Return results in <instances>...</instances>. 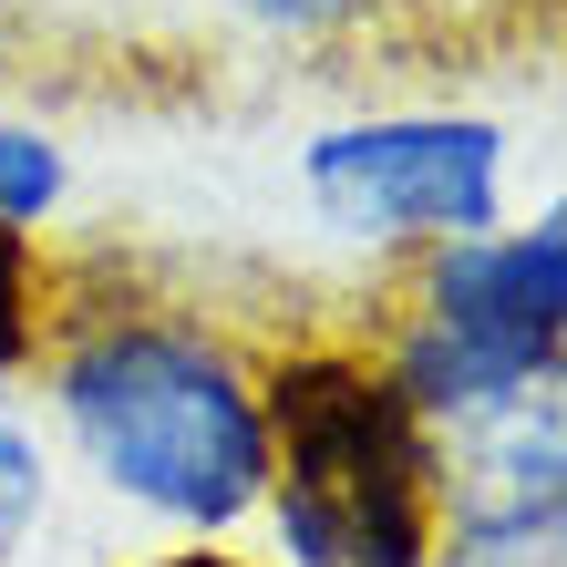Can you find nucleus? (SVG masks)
<instances>
[{"label": "nucleus", "mask_w": 567, "mask_h": 567, "mask_svg": "<svg viewBox=\"0 0 567 567\" xmlns=\"http://www.w3.org/2000/svg\"><path fill=\"white\" fill-rule=\"evenodd\" d=\"M423 567H557V537H444Z\"/></svg>", "instance_id": "10"}, {"label": "nucleus", "mask_w": 567, "mask_h": 567, "mask_svg": "<svg viewBox=\"0 0 567 567\" xmlns=\"http://www.w3.org/2000/svg\"><path fill=\"white\" fill-rule=\"evenodd\" d=\"M227 11H248L258 31H299V42H320V31H351L372 0H227Z\"/></svg>", "instance_id": "9"}, {"label": "nucleus", "mask_w": 567, "mask_h": 567, "mask_svg": "<svg viewBox=\"0 0 567 567\" xmlns=\"http://www.w3.org/2000/svg\"><path fill=\"white\" fill-rule=\"evenodd\" d=\"M0 42H11V0H0Z\"/></svg>", "instance_id": "12"}, {"label": "nucleus", "mask_w": 567, "mask_h": 567, "mask_svg": "<svg viewBox=\"0 0 567 567\" xmlns=\"http://www.w3.org/2000/svg\"><path fill=\"white\" fill-rule=\"evenodd\" d=\"M145 567H238V557H207V547H196V557H145Z\"/></svg>", "instance_id": "11"}, {"label": "nucleus", "mask_w": 567, "mask_h": 567, "mask_svg": "<svg viewBox=\"0 0 567 567\" xmlns=\"http://www.w3.org/2000/svg\"><path fill=\"white\" fill-rule=\"evenodd\" d=\"M258 444L269 506L299 567H423L444 547L433 506V423L361 341H289L258 361Z\"/></svg>", "instance_id": "1"}, {"label": "nucleus", "mask_w": 567, "mask_h": 567, "mask_svg": "<svg viewBox=\"0 0 567 567\" xmlns=\"http://www.w3.org/2000/svg\"><path fill=\"white\" fill-rule=\"evenodd\" d=\"M433 506H444V537H557L567 433L547 392L433 423Z\"/></svg>", "instance_id": "5"}, {"label": "nucleus", "mask_w": 567, "mask_h": 567, "mask_svg": "<svg viewBox=\"0 0 567 567\" xmlns=\"http://www.w3.org/2000/svg\"><path fill=\"white\" fill-rule=\"evenodd\" d=\"M42 258H31L21 227H0V372L11 361H31V341H42Z\"/></svg>", "instance_id": "6"}, {"label": "nucleus", "mask_w": 567, "mask_h": 567, "mask_svg": "<svg viewBox=\"0 0 567 567\" xmlns=\"http://www.w3.org/2000/svg\"><path fill=\"white\" fill-rule=\"evenodd\" d=\"M52 392L73 413L83 454L124 495H145L186 526L248 516L269 485L248 361L176 310H73L52 351Z\"/></svg>", "instance_id": "2"}, {"label": "nucleus", "mask_w": 567, "mask_h": 567, "mask_svg": "<svg viewBox=\"0 0 567 567\" xmlns=\"http://www.w3.org/2000/svg\"><path fill=\"white\" fill-rule=\"evenodd\" d=\"M557 299H567L557 217L526 227V238H444V248H423L413 320L382 361L423 423L516 403V392H547L557 372Z\"/></svg>", "instance_id": "3"}, {"label": "nucleus", "mask_w": 567, "mask_h": 567, "mask_svg": "<svg viewBox=\"0 0 567 567\" xmlns=\"http://www.w3.org/2000/svg\"><path fill=\"white\" fill-rule=\"evenodd\" d=\"M31 516H42V454H31V433H21L11 413H0V567L21 557Z\"/></svg>", "instance_id": "8"}, {"label": "nucleus", "mask_w": 567, "mask_h": 567, "mask_svg": "<svg viewBox=\"0 0 567 567\" xmlns=\"http://www.w3.org/2000/svg\"><path fill=\"white\" fill-rule=\"evenodd\" d=\"M52 196H62V155L42 135H11V124H0V227L42 217Z\"/></svg>", "instance_id": "7"}, {"label": "nucleus", "mask_w": 567, "mask_h": 567, "mask_svg": "<svg viewBox=\"0 0 567 567\" xmlns=\"http://www.w3.org/2000/svg\"><path fill=\"white\" fill-rule=\"evenodd\" d=\"M310 196L351 238H485L495 227V124L403 114V124H341L310 145Z\"/></svg>", "instance_id": "4"}]
</instances>
